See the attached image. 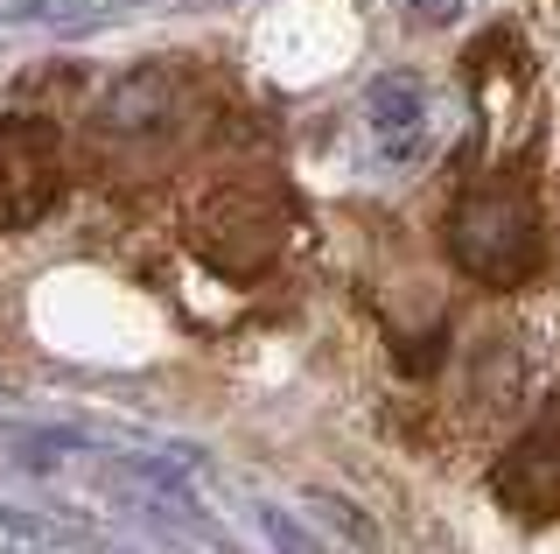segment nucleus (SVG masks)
I'll use <instances>...</instances> for the list:
<instances>
[{"label": "nucleus", "instance_id": "obj_2", "mask_svg": "<svg viewBox=\"0 0 560 554\" xmlns=\"http://www.w3.org/2000/svg\"><path fill=\"white\" fill-rule=\"evenodd\" d=\"M57 197H63L57 134L43 119H0V224L22 232V224L57 211Z\"/></svg>", "mask_w": 560, "mask_h": 554}, {"label": "nucleus", "instance_id": "obj_5", "mask_svg": "<svg viewBox=\"0 0 560 554\" xmlns=\"http://www.w3.org/2000/svg\"><path fill=\"white\" fill-rule=\"evenodd\" d=\"M420 22H442V14H455V0H413Z\"/></svg>", "mask_w": 560, "mask_h": 554}, {"label": "nucleus", "instance_id": "obj_4", "mask_svg": "<svg viewBox=\"0 0 560 554\" xmlns=\"http://www.w3.org/2000/svg\"><path fill=\"white\" fill-rule=\"evenodd\" d=\"M372 127H378V148L393 154H413L420 141V84L413 78H378L372 84Z\"/></svg>", "mask_w": 560, "mask_h": 554}, {"label": "nucleus", "instance_id": "obj_1", "mask_svg": "<svg viewBox=\"0 0 560 554\" xmlns=\"http://www.w3.org/2000/svg\"><path fill=\"white\" fill-rule=\"evenodd\" d=\"M448 253L477 281H525L539 267V218L512 183H477L448 211Z\"/></svg>", "mask_w": 560, "mask_h": 554}, {"label": "nucleus", "instance_id": "obj_3", "mask_svg": "<svg viewBox=\"0 0 560 554\" xmlns=\"http://www.w3.org/2000/svg\"><path fill=\"white\" fill-rule=\"evenodd\" d=\"M498 492H504V506H518L533 519L560 512V407L498 463Z\"/></svg>", "mask_w": 560, "mask_h": 554}]
</instances>
